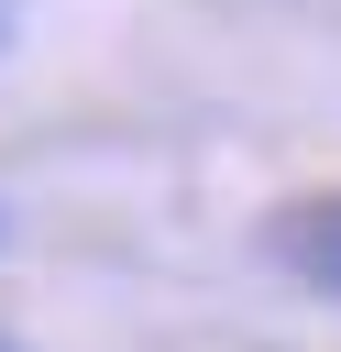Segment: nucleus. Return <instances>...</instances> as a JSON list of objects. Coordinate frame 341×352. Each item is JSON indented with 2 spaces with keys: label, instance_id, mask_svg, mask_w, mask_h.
<instances>
[{
  "label": "nucleus",
  "instance_id": "nucleus-2",
  "mask_svg": "<svg viewBox=\"0 0 341 352\" xmlns=\"http://www.w3.org/2000/svg\"><path fill=\"white\" fill-rule=\"evenodd\" d=\"M0 352H11V341H0Z\"/></svg>",
  "mask_w": 341,
  "mask_h": 352
},
{
  "label": "nucleus",
  "instance_id": "nucleus-1",
  "mask_svg": "<svg viewBox=\"0 0 341 352\" xmlns=\"http://www.w3.org/2000/svg\"><path fill=\"white\" fill-rule=\"evenodd\" d=\"M264 253L308 286V297H341V198H297L264 220Z\"/></svg>",
  "mask_w": 341,
  "mask_h": 352
}]
</instances>
